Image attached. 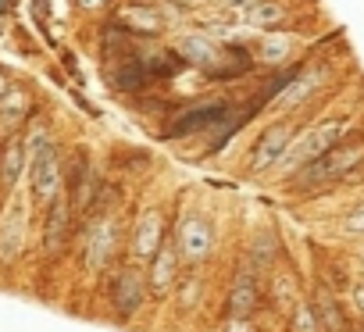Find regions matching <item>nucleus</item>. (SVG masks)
Listing matches in <instances>:
<instances>
[{"label": "nucleus", "instance_id": "4be33fe9", "mask_svg": "<svg viewBox=\"0 0 364 332\" xmlns=\"http://www.w3.org/2000/svg\"><path fill=\"white\" fill-rule=\"evenodd\" d=\"M350 229H353V232H364V211L350 218Z\"/></svg>", "mask_w": 364, "mask_h": 332}, {"label": "nucleus", "instance_id": "ddd939ff", "mask_svg": "<svg viewBox=\"0 0 364 332\" xmlns=\"http://www.w3.org/2000/svg\"><path fill=\"white\" fill-rule=\"evenodd\" d=\"M157 232H161V218H157V215H146L143 225L136 229V240H132V254H136L139 261H150V257L157 254V247H161Z\"/></svg>", "mask_w": 364, "mask_h": 332}, {"label": "nucleus", "instance_id": "393cba45", "mask_svg": "<svg viewBox=\"0 0 364 332\" xmlns=\"http://www.w3.org/2000/svg\"><path fill=\"white\" fill-rule=\"evenodd\" d=\"M360 261H364V254H360Z\"/></svg>", "mask_w": 364, "mask_h": 332}, {"label": "nucleus", "instance_id": "6ab92c4d", "mask_svg": "<svg viewBox=\"0 0 364 332\" xmlns=\"http://www.w3.org/2000/svg\"><path fill=\"white\" fill-rule=\"evenodd\" d=\"M225 332H254V328H250V321H243V318H229Z\"/></svg>", "mask_w": 364, "mask_h": 332}, {"label": "nucleus", "instance_id": "dca6fc26", "mask_svg": "<svg viewBox=\"0 0 364 332\" xmlns=\"http://www.w3.org/2000/svg\"><path fill=\"white\" fill-rule=\"evenodd\" d=\"M250 18H254L257 26H275V22L286 18V8H282V4H254Z\"/></svg>", "mask_w": 364, "mask_h": 332}, {"label": "nucleus", "instance_id": "9d476101", "mask_svg": "<svg viewBox=\"0 0 364 332\" xmlns=\"http://www.w3.org/2000/svg\"><path fill=\"white\" fill-rule=\"evenodd\" d=\"M26 168V139L22 136H8L4 146H0V183L11 186Z\"/></svg>", "mask_w": 364, "mask_h": 332}, {"label": "nucleus", "instance_id": "f8f14e48", "mask_svg": "<svg viewBox=\"0 0 364 332\" xmlns=\"http://www.w3.org/2000/svg\"><path fill=\"white\" fill-rule=\"evenodd\" d=\"M111 82H114L118 90H139V86H146V82H150L146 61H143V58H132V54H129L125 61H118V68H114Z\"/></svg>", "mask_w": 364, "mask_h": 332}, {"label": "nucleus", "instance_id": "39448f33", "mask_svg": "<svg viewBox=\"0 0 364 332\" xmlns=\"http://www.w3.org/2000/svg\"><path fill=\"white\" fill-rule=\"evenodd\" d=\"M68 236H72V208L54 197L50 211H47V225H43V247L47 254H61L68 247Z\"/></svg>", "mask_w": 364, "mask_h": 332}, {"label": "nucleus", "instance_id": "f3484780", "mask_svg": "<svg viewBox=\"0 0 364 332\" xmlns=\"http://www.w3.org/2000/svg\"><path fill=\"white\" fill-rule=\"evenodd\" d=\"M293 332H321V325H318L311 304H300V307L293 311Z\"/></svg>", "mask_w": 364, "mask_h": 332}, {"label": "nucleus", "instance_id": "f03ea898", "mask_svg": "<svg viewBox=\"0 0 364 332\" xmlns=\"http://www.w3.org/2000/svg\"><path fill=\"white\" fill-rule=\"evenodd\" d=\"M261 304V282L254 264H240L236 279H232V293H229V318H250Z\"/></svg>", "mask_w": 364, "mask_h": 332}, {"label": "nucleus", "instance_id": "f257e3e1", "mask_svg": "<svg viewBox=\"0 0 364 332\" xmlns=\"http://www.w3.org/2000/svg\"><path fill=\"white\" fill-rule=\"evenodd\" d=\"M143 296H146V279L139 275V268H122L111 282V304L122 318H132L139 307H143Z\"/></svg>", "mask_w": 364, "mask_h": 332}, {"label": "nucleus", "instance_id": "20e7f679", "mask_svg": "<svg viewBox=\"0 0 364 332\" xmlns=\"http://www.w3.org/2000/svg\"><path fill=\"white\" fill-rule=\"evenodd\" d=\"M58 183H61V161H58V146L54 143H43L40 154H36V168H33V190L40 200H50L58 193Z\"/></svg>", "mask_w": 364, "mask_h": 332}, {"label": "nucleus", "instance_id": "412c9836", "mask_svg": "<svg viewBox=\"0 0 364 332\" xmlns=\"http://www.w3.org/2000/svg\"><path fill=\"white\" fill-rule=\"evenodd\" d=\"M353 304H357V311L364 314V286H353Z\"/></svg>", "mask_w": 364, "mask_h": 332}, {"label": "nucleus", "instance_id": "2eb2a0df", "mask_svg": "<svg viewBox=\"0 0 364 332\" xmlns=\"http://www.w3.org/2000/svg\"><path fill=\"white\" fill-rule=\"evenodd\" d=\"M182 61L178 54H161V58H154V61H146V72H150V79H161V75H175V72H182Z\"/></svg>", "mask_w": 364, "mask_h": 332}, {"label": "nucleus", "instance_id": "7ed1b4c3", "mask_svg": "<svg viewBox=\"0 0 364 332\" xmlns=\"http://www.w3.org/2000/svg\"><path fill=\"white\" fill-rule=\"evenodd\" d=\"M229 104H204V107H193V111H182L168 129H164V136H171V139H178V136H190V132H204V129H211V125H218V122H225L229 118Z\"/></svg>", "mask_w": 364, "mask_h": 332}, {"label": "nucleus", "instance_id": "4468645a", "mask_svg": "<svg viewBox=\"0 0 364 332\" xmlns=\"http://www.w3.org/2000/svg\"><path fill=\"white\" fill-rule=\"evenodd\" d=\"M65 179H68V193L79 190V186L90 179V157H86V150H75V157H72V164H68Z\"/></svg>", "mask_w": 364, "mask_h": 332}, {"label": "nucleus", "instance_id": "5701e85b", "mask_svg": "<svg viewBox=\"0 0 364 332\" xmlns=\"http://www.w3.org/2000/svg\"><path fill=\"white\" fill-rule=\"evenodd\" d=\"M4 97H8V75L0 72V100H4Z\"/></svg>", "mask_w": 364, "mask_h": 332}, {"label": "nucleus", "instance_id": "0eeeda50", "mask_svg": "<svg viewBox=\"0 0 364 332\" xmlns=\"http://www.w3.org/2000/svg\"><path fill=\"white\" fill-rule=\"evenodd\" d=\"M178 250H182V261H186V264H197V261H204V254L211 250V229H208L200 218H190L186 225H182Z\"/></svg>", "mask_w": 364, "mask_h": 332}, {"label": "nucleus", "instance_id": "b1692460", "mask_svg": "<svg viewBox=\"0 0 364 332\" xmlns=\"http://www.w3.org/2000/svg\"><path fill=\"white\" fill-rule=\"evenodd\" d=\"M79 4H82V8H97V4H100V0H79Z\"/></svg>", "mask_w": 364, "mask_h": 332}, {"label": "nucleus", "instance_id": "6e6552de", "mask_svg": "<svg viewBox=\"0 0 364 332\" xmlns=\"http://www.w3.org/2000/svg\"><path fill=\"white\" fill-rule=\"evenodd\" d=\"M286 143H289V125H272V129L257 139V146H254L250 168H254V172H261V168H268V164H275V161L282 157Z\"/></svg>", "mask_w": 364, "mask_h": 332}, {"label": "nucleus", "instance_id": "1a4fd4ad", "mask_svg": "<svg viewBox=\"0 0 364 332\" xmlns=\"http://www.w3.org/2000/svg\"><path fill=\"white\" fill-rule=\"evenodd\" d=\"M343 129H346V122H328V125H321V129H314L296 150V157L300 161H314V157H321V154H328L336 143H339V136H343Z\"/></svg>", "mask_w": 364, "mask_h": 332}, {"label": "nucleus", "instance_id": "aec40b11", "mask_svg": "<svg viewBox=\"0 0 364 332\" xmlns=\"http://www.w3.org/2000/svg\"><path fill=\"white\" fill-rule=\"evenodd\" d=\"M36 4V18H40V26H43V18H47V11H50V0H33Z\"/></svg>", "mask_w": 364, "mask_h": 332}, {"label": "nucleus", "instance_id": "a211bd4d", "mask_svg": "<svg viewBox=\"0 0 364 332\" xmlns=\"http://www.w3.org/2000/svg\"><path fill=\"white\" fill-rule=\"evenodd\" d=\"M272 257H275V243H272V240H261V247H257V257H254V264H272Z\"/></svg>", "mask_w": 364, "mask_h": 332}, {"label": "nucleus", "instance_id": "423d86ee", "mask_svg": "<svg viewBox=\"0 0 364 332\" xmlns=\"http://www.w3.org/2000/svg\"><path fill=\"white\" fill-rule=\"evenodd\" d=\"M175 279H178V254L171 247H157V254L150 257V279H146V289L154 296H168L175 289Z\"/></svg>", "mask_w": 364, "mask_h": 332}, {"label": "nucleus", "instance_id": "9b49d317", "mask_svg": "<svg viewBox=\"0 0 364 332\" xmlns=\"http://www.w3.org/2000/svg\"><path fill=\"white\" fill-rule=\"evenodd\" d=\"M314 318H318V325L325 332H350L346 328V318H343V311H339V304H336V296L328 289H318L314 293Z\"/></svg>", "mask_w": 364, "mask_h": 332}]
</instances>
